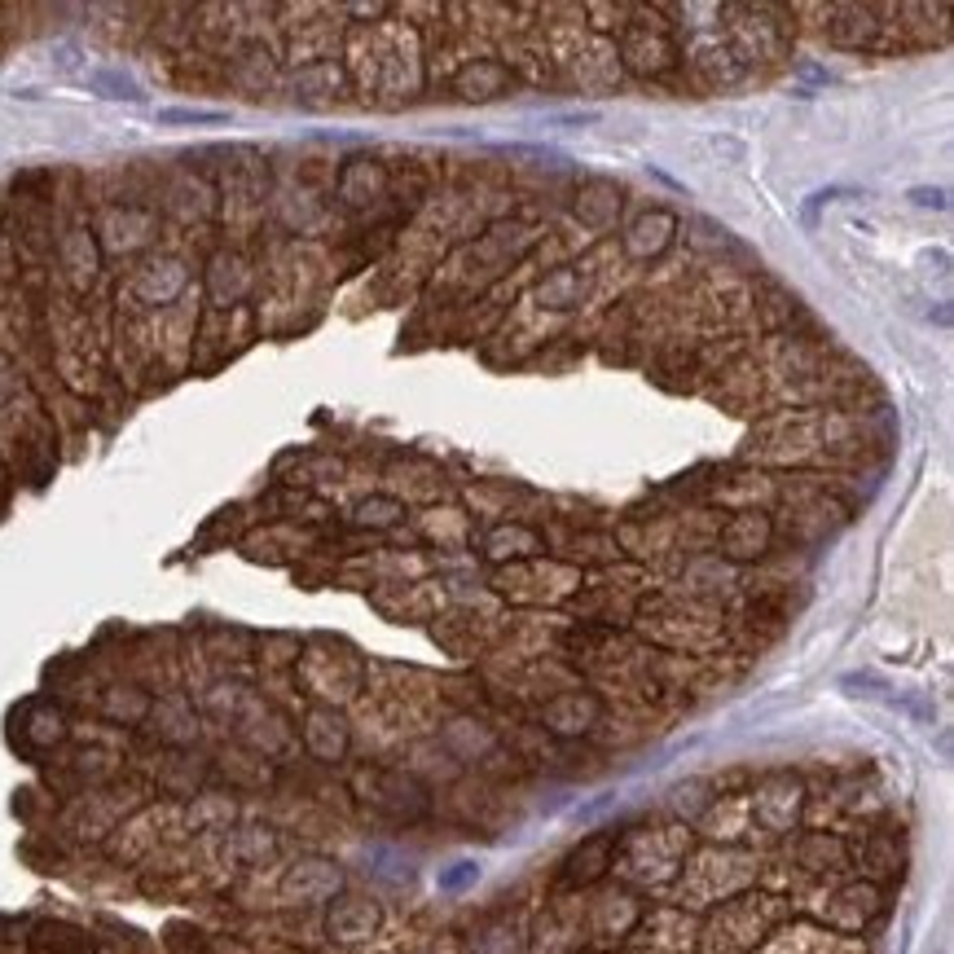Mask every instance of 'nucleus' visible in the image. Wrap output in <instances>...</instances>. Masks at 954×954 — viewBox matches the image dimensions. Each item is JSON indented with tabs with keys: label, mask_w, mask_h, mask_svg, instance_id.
Segmentation results:
<instances>
[{
	"label": "nucleus",
	"mask_w": 954,
	"mask_h": 954,
	"mask_svg": "<svg viewBox=\"0 0 954 954\" xmlns=\"http://www.w3.org/2000/svg\"><path fill=\"white\" fill-rule=\"evenodd\" d=\"M88 88L97 93V97H110V101H141L146 93H141V84L133 79V75H124V71H93L88 75Z\"/></svg>",
	"instance_id": "obj_1"
},
{
	"label": "nucleus",
	"mask_w": 954,
	"mask_h": 954,
	"mask_svg": "<svg viewBox=\"0 0 954 954\" xmlns=\"http://www.w3.org/2000/svg\"><path fill=\"white\" fill-rule=\"evenodd\" d=\"M158 124H229V110H198V106H163L154 110Z\"/></svg>",
	"instance_id": "obj_2"
},
{
	"label": "nucleus",
	"mask_w": 954,
	"mask_h": 954,
	"mask_svg": "<svg viewBox=\"0 0 954 954\" xmlns=\"http://www.w3.org/2000/svg\"><path fill=\"white\" fill-rule=\"evenodd\" d=\"M910 198H915L919 207H937V212L946 207V194H942V190H910Z\"/></svg>",
	"instance_id": "obj_3"
},
{
	"label": "nucleus",
	"mask_w": 954,
	"mask_h": 954,
	"mask_svg": "<svg viewBox=\"0 0 954 954\" xmlns=\"http://www.w3.org/2000/svg\"><path fill=\"white\" fill-rule=\"evenodd\" d=\"M471 876H475V867H471V862H462V867H457V871H453L449 880H444V888H457V884H466Z\"/></svg>",
	"instance_id": "obj_4"
}]
</instances>
